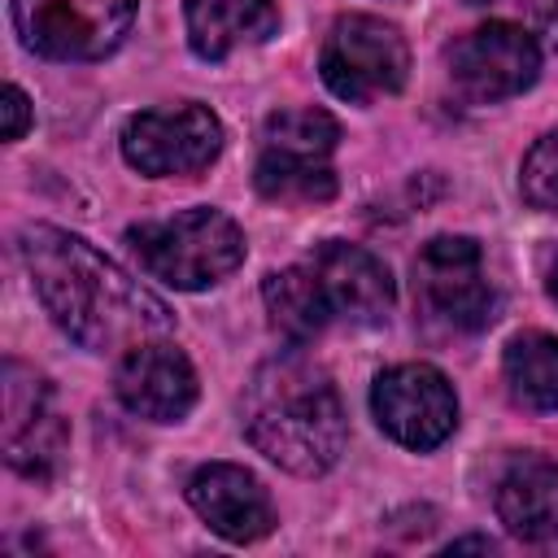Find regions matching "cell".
I'll return each instance as SVG.
<instances>
[{"instance_id":"1","label":"cell","mask_w":558,"mask_h":558,"mask_svg":"<svg viewBox=\"0 0 558 558\" xmlns=\"http://www.w3.org/2000/svg\"><path fill=\"white\" fill-rule=\"evenodd\" d=\"M22 262L52 323L92 353H126L174 331V314L140 279L96 253L83 235L35 222L22 231Z\"/></svg>"},{"instance_id":"2","label":"cell","mask_w":558,"mask_h":558,"mask_svg":"<svg viewBox=\"0 0 558 558\" xmlns=\"http://www.w3.org/2000/svg\"><path fill=\"white\" fill-rule=\"evenodd\" d=\"M244 436L257 453L292 475H323L340 462L349 418L331 375L301 353V344L266 357L244 384Z\"/></svg>"},{"instance_id":"3","label":"cell","mask_w":558,"mask_h":558,"mask_svg":"<svg viewBox=\"0 0 558 558\" xmlns=\"http://www.w3.org/2000/svg\"><path fill=\"white\" fill-rule=\"evenodd\" d=\"M126 244L153 279L179 292H201V288L222 283L248 253L235 218H227L214 205H196V209H179L157 222H140L126 231Z\"/></svg>"},{"instance_id":"4","label":"cell","mask_w":558,"mask_h":558,"mask_svg":"<svg viewBox=\"0 0 558 558\" xmlns=\"http://www.w3.org/2000/svg\"><path fill=\"white\" fill-rule=\"evenodd\" d=\"M414 301L427 323L453 336L484 331L497 310V292L484 275V253L471 235H436L414 257Z\"/></svg>"},{"instance_id":"5","label":"cell","mask_w":558,"mask_h":558,"mask_svg":"<svg viewBox=\"0 0 558 558\" xmlns=\"http://www.w3.org/2000/svg\"><path fill=\"white\" fill-rule=\"evenodd\" d=\"M140 0H9L22 48L48 61H100L135 22Z\"/></svg>"},{"instance_id":"6","label":"cell","mask_w":558,"mask_h":558,"mask_svg":"<svg viewBox=\"0 0 558 558\" xmlns=\"http://www.w3.org/2000/svg\"><path fill=\"white\" fill-rule=\"evenodd\" d=\"M323 83L331 96L349 105H371L375 96H392L410 78V48L397 26L371 13L336 17L323 57H318Z\"/></svg>"},{"instance_id":"7","label":"cell","mask_w":558,"mask_h":558,"mask_svg":"<svg viewBox=\"0 0 558 558\" xmlns=\"http://www.w3.org/2000/svg\"><path fill=\"white\" fill-rule=\"evenodd\" d=\"M449 83L471 105H493L527 92L541 74L536 39L514 22H484L445 48Z\"/></svg>"},{"instance_id":"8","label":"cell","mask_w":558,"mask_h":558,"mask_svg":"<svg viewBox=\"0 0 558 558\" xmlns=\"http://www.w3.org/2000/svg\"><path fill=\"white\" fill-rule=\"evenodd\" d=\"M222 153V122L214 109L183 100L170 109H144L122 126V157L148 179L201 174Z\"/></svg>"},{"instance_id":"9","label":"cell","mask_w":558,"mask_h":558,"mask_svg":"<svg viewBox=\"0 0 558 558\" xmlns=\"http://www.w3.org/2000/svg\"><path fill=\"white\" fill-rule=\"evenodd\" d=\"M375 423L405 449H436L458 423L453 384L427 362H401L375 375L371 388Z\"/></svg>"},{"instance_id":"10","label":"cell","mask_w":558,"mask_h":558,"mask_svg":"<svg viewBox=\"0 0 558 558\" xmlns=\"http://www.w3.org/2000/svg\"><path fill=\"white\" fill-rule=\"evenodd\" d=\"M4 458L17 475L26 480H48L61 458H65V418L52 401V388L48 379L17 362V357H4Z\"/></svg>"},{"instance_id":"11","label":"cell","mask_w":558,"mask_h":558,"mask_svg":"<svg viewBox=\"0 0 558 558\" xmlns=\"http://www.w3.org/2000/svg\"><path fill=\"white\" fill-rule=\"evenodd\" d=\"M113 388L118 401L153 423H179L187 418V410L196 405V371L183 357V349H174L170 340H144L135 349L122 353L118 371H113Z\"/></svg>"},{"instance_id":"12","label":"cell","mask_w":558,"mask_h":558,"mask_svg":"<svg viewBox=\"0 0 558 558\" xmlns=\"http://www.w3.org/2000/svg\"><path fill=\"white\" fill-rule=\"evenodd\" d=\"M305 262L318 279V288H323L331 323L344 318V323H357V327H375L392 314L397 288H392L388 266L375 253H366L357 244H344V240H323Z\"/></svg>"},{"instance_id":"13","label":"cell","mask_w":558,"mask_h":558,"mask_svg":"<svg viewBox=\"0 0 558 558\" xmlns=\"http://www.w3.org/2000/svg\"><path fill=\"white\" fill-rule=\"evenodd\" d=\"M192 510L231 545H253L275 527V506L262 480L235 462H205L187 480Z\"/></svg>"},{"instance_id":"14","label":"cell","mask_w":558,"mask_h":558,"mask_svg":"<svg viewBox=\"0 0 558 558\" xmlns=\"http://www.w3.org/2000/svg\"><path fill=\"white\" fill-rule=\"evenodd\" d=\"M497 514L523 545L558 549V462L519 458L497 480Z\"/></svg>"},{"instance_id":"15","label":"cell","mask_w":558,"mask_h":558,"mask_svg":"<svg viewBox=\"0 0 558 558\" xmlns=\"http://www.w3.org/2000/svg\"><path fill=\"white\" fill-rule=\"evenodd\" d=\"M187 44L201 61H227L244 44H266L279 31L275 0H183Z\"/></svg>"},{"instance_id":"16","label":"cell","mask_w":558,"mask_h":558,"mask_svg":"<svg viewBox=\"0 0 558 558\" xmlns=\"http://www.w3.org/2000/svg\"><path fill=\"white\" fill-rule=\"evenodd\" d=\"M262 301H266L270 327H275L283 340H292V344H310V340L323 336L327 323H331V310H327V301H323V288H318L310 262H296V266H283V270L266 275Z\"/></svg>"},{"instance_id":"17","label":"cell","mask_w":558,"mask_h":558,"mask_svg":"<svg viewBox=\"0 0 558 558\" xmlns=\"http://www.w3.org/2000/svg\"><path fill=\"white\" fill-rule=\"evenodd\" d=\"M501 375L523 410H558V336L519 331L501 353Z\"/></svg>"},{"instance_id":"18","label":"cell","mask_w":558,"mask_h":558,"mask_svg":"<svg viewBox=\"0 0 558 558\" xmlns=\"http://www.w3.org/2000/svg\"><path fill=\"white\" fill-rule=\"evenodd\" d=\"M253 183L266 201H283V205H323L336 196V170L327 157H292L262 148L253 166Z\"/></svg>"},{"instance_id":"19","label":"cell","mask_w":558,"mask_h":558,"mask_svg":"<svg viewBox=\"0 0 558 558\" xmlns=\"http://www.w3.org/2000/svg\"><path fill=\"white\" fill-rule=\"evenodd\" d=\"M340 140V126L327 109H279L262 126V148L266 153H292V157H331Z\"/></svg>"},{"instance_id":"20","label":"cell","mask_w":558,"mask_h":558,"mask_svg":"<svg viewBox=\"0 0 558 558\" xmlns=\"http://www.w3.org/2000/svg\"><path fill=\"white\" fill-rule=\"evenodd\" d=\"M519 187H523V201L545 209V214H558V126L545 131L532 153L523 157V174H519Z\"/></svg>"},{"instance_id":"21","label":"cell","mask_w":558,"mask_h":558,"mask_svg":"<svg viewBox=\"0 0 558 558\" xmlns=\"http://www.w3.org/2000/svg\"><path fill=\"white\" fill-rule=\"evenodd\" d=\"M0 113H4V140H9V144L22 140L26 126H31V100H26V92H22L17 83L4 87V96H0Z\"/></svg>"},{"instance_id":"22","label":"cell","mask_w":558,"mask_h":558,"mask_svg":"<svg viewBox=\"0 0 558 558\" xmlns=\"http://www.w3.org/2000/svg\"><path fill=\"white\" fill-rule=\"evenodd\" d=\"M453 549H484V554H493L497 545H493L488 536H466V541H453V545H449V554H453Z\"/></svg>"},{"instance_id":"23","label":"cell","mask_w":558,"mask_h":558,"mask_svg":"<svg viewBox=\"0 0 558 558\" xmlns=\"http://www.w3.org/2000/svg\"><path fill=\"white\" fill-rule=\"evenodd\" d=\"M545 288H549V296L558 301V257L549 262V275H545Z\"/></svg>"}]
</instances>
